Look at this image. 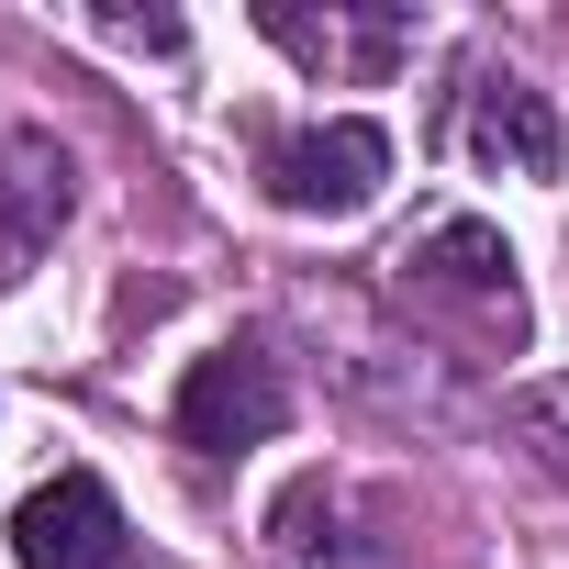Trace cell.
Returning a JSON list of instances; mask_svg holds the SVG:
<instances>
[{
	"label": "cell",
	"instance_id": "6da1fadb",
	"mask_svg": "<svg viewBox=\"0 0 569 569\" xmlns=\"http://www.w3.org/2000/svg\"><path fill=\"white\" fill-rule=\"evenodd\" d=\"M257 179H268V201H279V212L347 223V212H369V201H380V179H391V134H380L369 112H336V123L279 134V146L257 157Z\"/></svg>",
	"mask_w": 569,
	"mask_h": 569
},
{
	"label": "cell",
	"instance_id": "7a4b0ae2",
	"mask_svg": "<svg viewBox=\"0 0 569 569\" xmlns=\"http://www.w3.org/2000/svg\"><path fill=\"white\" fill-rule=\"evenodd\" d=\"M279 425H291V380H279V358H268L257 336H234V347L190 358V380H179V436H190L201 458L268 447Z\"/></svg>",
	"mask_w": 569,
	"mask_h": 569
},
{
	"label": "cell",
	"instance_id": "3957f363",
	"mask_svg": "<svg viewBox=\"0 0 569 569\" xmlns=\"http://www.w3.org/2000/svg\"><path fill=\"white\" fill-rule=\"evenodd\" d=\"M12 558L23 569H134V525H123V502H112L101 469H57V480L23 491Z\"/></svg>",
	"mask_w": 569,
	"mask_h": 569
},
{
	"label": "cell",
	"instance_id": "277c9868",
	"mask_svg": "<svg viewBox=\"0 0 569 569\" xmlns=\"http://www.w3.org/2000/svg\"><path fill=\"white\" fill-rule=\"evenodd\" d=\"M402 291L413 302H469L502 347H525V291H513V246L491 234V223H469V212H447L436 234H413L402 246Z\"/></svg>",
	"mask_w": 569,
	"mask_h": 569
},
{
	"label": "cell",
	"instance_id": "5b68a950",
	"mask_svg": "<svg viewBox=\"0 0 569 569\" xmlns=\"http://www.w3.org/2000/svg\"><path fill=\"white\" fill-rule=\"evenodd\" d=\"M68 201H79L68 146L34 134V123H12V134H0V279H23L46 257V234L68 223Z\"/></svg>",
	"mask_w": 569,
	"mask_h": 569
},
{
	"label": "cell",
	"instance_id": "8992f818",
	"mask_svg": "<svg viewBox=\"0 0 569 569\" xmlns=\"http://www.w3.org/2000/svg\"><path fill=\"white\" fill-rule=\"evenodd\" d=\"M469 157H491V168H513V179H558L569 146H558L547 90H525V79H469Z\"/></svg>",
	"mask_w": 569,
	"mask_h": 569
},
{
	"label": "cell",
	"instance_id": "52a82bcc",
	"mask_svg": "<svg viewBox=\"0 0 569 569\" xmlns=\"http://www.w3.org/2000/svg\"><path fill=\"white\" fill-rule=\"evenodd\" d=\"M257 23H268L279 46H291V57H313V68H325V57H358V68H391V57L413 46V23H402V12H347V23L325 12V23H313V12H291V0H268Z\"/></svg>",
	"mask_w": 569,
	"mask_h": 569
},
{
	"label": "cell",
	"instance_id": "ba28073f",
	"mask_svg": "<svg viewBox=\"0 0 569 569\" xmlns=\"http://www.w3.org/2000/svg\"><path fill=\"white\" fill-rule=\"evenodd\" d=\"M513 436H536V458L569 480V380H536V391H513Z\"/></svg>",
	"mask_w": 569,
	"mask_h": 569
},
{
	"label": "cell",
	"instance_id": "9c48e42d",
	"mask_svg": "<svg viewBox=\"0 0 569 569\" xmlns=\"http://www.w3.org/2000/svg\"><path fill=\"white\" fill-rule=\"evenodd\" d=\"M101 34H123V46H179L168 12H101Z\"/></svg>",
	"mask_w": 569,
	"mask_h": 569
}]
</instances>
